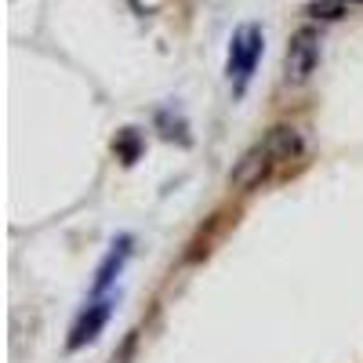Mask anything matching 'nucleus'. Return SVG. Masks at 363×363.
Masks as SVG:
<instances>
[{
	"label": "nucleus",
	"instance_id": "f257e3e1",
	"mask_svg": "<svg viewBox=\"0 0 363 363\" xmlns=\"http://www.w3.org/2000/svg\"><path fill=\"white\" fill-rule=\"evenodd\" d=\"M265 51V33H262V26L247 22V26H240L236 33H233V44H229V62H225V73H229V84L236 95H244L251 77H255V66H258V58Z\"/></svg>",
	"mask_w": 363,
	"mask_h": 363
},
{
	"label": "nucleus",
	"instance_id": "f03ea898",
	"mask_svg": "<svg viewBox=\"0 0 363 363\" xmlns=\"http://www.w3.org/2000/svg\"><path fill=\"white\" fill-rule=\"evenodd\" d=\"M316 66H320V33L313 26H301L291 33L287 51H284V84L287 87L309 84Z\"/></svg>",
	"mask_w": 363,
	"mask_h": 363
},
{
	"label": "nucleus",
	"instance_id": "7ed1b4c3",
	"mask_svg": "<svg viewBox=\"0 0 363 363\" xmlns=\"http://www.w3.org/2000/svg\"><path fill=\"white\" fill-rule=\"evenodd\" d=\"M272 167H280V164L272 160L269 145H265V142H258V145H251L247 153L236 160V167L229 171V186H233V189H240V193H251V189H258L262 182L272 174Z\"/></svg>",
	"mask_w": 363,
	"mask_h": 363
},
{
	"label": "nucleus",
	"instance_id": "20e7f679",
	"mask_svg": "<svg viewBox=\"0 0 363 363\" xmlns=\"http://www.w3.org/2000/svg\"><path fill=\"white\" fill-rule=\"evenodd\" d=\"M109 316H113V298H106V294H99V298H91L87 306H84V313L77 316V323H73V330H69V349L77 352V349H84V345H91L99 335H102V327L109 323Z\"/></svg>",
	"mask_w": 363,
	"mask_h": 363
},
{
	"label": "nucleus",
	"instance_id": "39448f33",
	"mask_svg": "<svg viewBox=\"0 0 363 363\" xmlns=\"http://www.w3.org/2000/svg\"><path fill=\"white\" fill-rule=\"evenodd\" d=\"M128 258H131V236H120L116 244L109 247V255L102 258L99 272H95V284H91V298L106 294V291L116 284V277L124 272V262H128Z\"/></svg>",
	"mask_w": 363,
	"mask_h": 363
},
{
	"label": "nucleus",
	"instance_id": "423d86ee",
	"mask_svg": "<svg viewBox=\"0 0 363 363\" xmlns=\"http://www.w3.org/2000/svg\"><path fill=\"white\" fill-rule=\"evenodd\" d=\"M262 142L269 145V153H272V160H277V164H291V160H298V157H301V149H306V138H301V131L291 128V124L269 128V135H265Z\"/></svg>",
	"mask_w": 363,
	"mask_h": 363
},
{
	"label": "nucleus",
	"instance_id": "0eeeda50",
	"mask_svg": "<svg viewBox=\"0 0 363 363\" xmlns=\"http://www.w3.org/2000/svg\"><path fill=\"white\" fill-rule=\"evenodd\" d=\"M349 0H313V4L306 8V15L309 18H323V22H335V18H342V15H349Z\"/></svg>",
	"mask_w": 363,
	"mask_h": 363
},
{
	"label": "nucleus",
	"instance_id": "6e6552de",
	"mask_svg": "<svg viewBox=\"0 0 363 363\" xmlns=\"http://www.w3.org/2000/svg\"><path fill=\"white\" fill-rule=\"evenodd\" d=\"M113 149H116L120 157H124V164H135L138 153H142V142H138V135L128 128V131H120V138L113 142Z\"/></svg>",
	"mask_w": 363,
	"mask_h": 363
},
{
	"label": "nucleus",
	"instance_id": "1a4fd4ad",
	"mask_svg": "<svg viewBox=\"0 0 363 363\" xmlns=\"http://www.w3.org/2000/svg\"><path fill=\"white\" fill-rule=\"evenodd\" d=\"M135 345H138V330H131V335L124 338V345H120V352H113V363H131Z\"/></svg>",
	"mask_w": 363,
	"mask_h": 363
},
{
	"label": "nucleus",
	"instance_id": "9d476101",
	"mask_svg": "<svg viewBox=\"0 0 363 363\" xmlns=\"http://www.w3.org/2000/svg\"><path fill=\"white\" fill-rule=\"evenodd\" d=\"M349 4H363V0H349Z\"/></svg>",
	"mask_w": 363,
	"mask_h": 363
}]
</instances>
